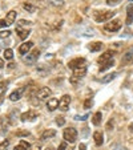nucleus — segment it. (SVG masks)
I'll list each match as a JSON object with an SVG mask.
<instances>
[{
  "label": "nucleus",
  "instance_id": "a878e982",
  "mask_svg": "<svg viewBox=\"0 0 133 150\" xmlns=\"http://www.w3.org/2000/svg\"><path fill=\"white\" fill-rule=\"evenodd\" d=\"M12 57H14V52H12V49H6V51H4V59L12 60Z\"/></svg>",
  "mask_w": 133,
  "mask_h": 150
},
{
  "label": "nucleus",
  "instance_id": "58836bf2",
  "mask_svg": "<svg viewBox=\"0 0 133 150\" xmlns=\"http://www.w3.org/2000/svg\"><path fill=\"white\" fill-rule=\"evenodd\" d=\"M87 149V146H85L84 144H80V146H79V150H85Z\"/></svg>",
  "mask_w": 133,
  "mask_h": 150
},
{
  "label": "nucleus",
  "instance_id": "6e6552de",
  "mask_svg": "<svg viewBox=\"0 0 133 150\" xmlns=\"http://www.w3.org/2000/svg\"><path fill=\"white\" fill-rule=\"evenodd\" d=\"M27 91V86H21V88L16 89L15 92H12L11 96H9V100L11 101H17V100H20V97L23 96V93Z\"/></svg>",
  "mask_w": 133,
  "mask_h": 150
},
{
  "label": "nucleus",
  "instance_id": "ddd939ff",
  "mask_svg": "<svg viewBox=\"0 0 133 150\" xmlns=\"http://www.w3.org/2000/svg\"><path fill=\"white\" fill-rule=\"evenodd\" d=\"M16 32L19 33V37L21 40H26L27 37L29 36V33H31V31H29V29H23L21 27H19V25L16 27Z\"/></svg>",
  "mask_w": 133,
  "mask_h": 150
},
{
  "label": "nucleus",
  "instance_id": "cd10ccee",
  "mask_svg": "<svg viewBox=\"0 0 133 150\" xmlns=\"http://www.w3.org/2000/svg\"><path fill=\"white\" fill-rule=\"evenodd\" d=\"M92 105H93V101H92L91 98H88V100H85V101H84V108L88 109V108H91Z\"/></svg>",
  "mask_w": 133,
  "mask_h": 150
},
{
  "label": "nucleus",
  "instance_id": "a211bd4d",
  "mask_svg": "<svg viewBox=\"0 0 133 150\" xmlns=\"http://www.w3.org/2000/svg\"><path fill=\"white\" fill-rule=\"evenodd\" d=\"M29 149H31V145H29L27 141L21 139V141H20V144L17 145V146H15L14 150H29Z\"/></svg>",
  "mask_w": 133,
  "mask_h": 150
},
{
  "label": "nucleus",
  "instance_id": "4468645a",
  "mask_svg": "<svg viewBox=\"0 0 133 150\" xmlns=\"http://www.w3.org/2000/svg\"><path fill=\"white\" fill-rule=\"evenodd\" d=\"M56 108H59V100L57 98H51L47 102V109L51 112H53Z\"/></svg>",
  "mask_w": 133,
  "mask_h": 150
},
{
  "label": "nucleus",
  "instance_id": "393cba45",
  "mask_svg": "<svg viewBox=\"0 0 133 150\" xmlns=\"http://www.w3.org/2000/svg\"><path fill=\"white\" fill-rule=\"evenodd\" d=\"M116 76H117V73H109V74H107L105 77H102L101 81L102 82H109V81H112V80H113Z\"/></svg>",
  "mask_w": 133,
  "mask_h": 150
},
{
  "label": "nucleus",
  "instance_id": "c85d7f7f",
  "mask_svg": "<svg viewBox=\"0 0 133 150\" xmlns=\"http://www.w3.org/2000/svg\"><path fill=\"white\" fill-rule=\"evenodd\" d=\"M8 145H9L8 139H6V141H3V142H1V144H0V150H6Z\"/></svg>",
  "mask_w": 133,
  "mask_h": 150
},
{
  "label": "nucleus",
  "instance_id": "f704fd0d",
  "mask_svg": "<svg viewBox=\"0 0 133 150\" xmlns=\"http://www.w3.org/2000/svg\"><path fill=\"white\" fill-rule=\"evenodd\" d=\"M4 27H8V24H7L6 20H0V28H4Z\"/></svg>",
  "mask_w": 133,
  "mask_h": 150
},
{
  "label": "nucleus",
  "instance_id": "4c0bfd02",
  "mask_svg": "<svg viewBox=\"0 0 133 150\" xmlns=\"http://www.w3.org/2000/svg\"><path fill=\"white\" fill-rule=\"evenodd\" d=\"M113 150H127L125 147H121V146H113Z\"/></svg>",
  "mask_w": 133,
  "mask_h": 150
},
{
  "label": "nucleus",
  "instance_id": "b1692460",
  "mask_svg": "<svg viewBox=\"0 0 133 150\" xmlns=\"http://www.w3.org/2000/svg\"><path fill=\"white\" fill-rule=\"evenodd\" d=\"M101 118H102L101 112H97V113L93 116V120H92L93 125H100V122H101Z\"/></svg>",
  "mask_w": 133,
  "mask_h": 150
},
{
  "label": "nucleus",
  "instance_id": "423d86ee",
  "mask_svg": "<svg viewBox=\"0 0 133 150\" xmlns=\"http://www.w3.org/2000/svg\"><path fill=\"white\" fill-rule=\"evenodd\" d=\"M52 94L51 89L49 88H40L39 91L36 92V97L40 100V101H44V100H47L49 96Z\"/></svg>",
  "mask_w": 133,
  "mask_h": 150
},
{
  "label": "nucleus",
  "instance_id": "e433bc0d",
  "mask_svg": "<svg viewBox=\"0 0 133 150\" xmlns=\"http://www.w3.org/2000/svg\"><path fill=\"white\" fill-rule=\"evenodd\" d=\"M117 1H119V0H107V3H108V4H116Z\"/></svg>",
  "mask_w": 133,
  "mask_h": 150
},
{
  "label": "nucleus",
  "instance_id": "9d476101",
  "mask_svg": "<svg viewBox=\"0 0 133 150\" xmlns=\"http://www.w3.org/2000/svg\"><path fill=\"white\" fill-rule=\"evenodd\" d=\"M113 56H115V51H107L104 54H101V56L99 57V62L102 65L104 62L109 61V60H113Z\"/></svg>",
  "mask_w": 133,
  "mask_h": 150
},
{
  "label": "nucleus",
  "instance_id": "2f4dec72",
  "mask_svg": "<svg viewBox=\"0 0 133 150\" xmlns=\"http://www.w3.org/2000/svg\"><path fill=\"white\" fill-rule=\"evenodd\" d=\"M88 117H89V114H84V116H76L75 118H76L77 121H85Z\"/></svg>",
  "mask_w": 133,
  "mask_h": 150
},
{
  "label": "nucleus",
  "instance_id": "473e14b6",
  "mask_svg": "<svg viewBox=\"0 0 133 150\" xmlns=\"http://www.w3.org/2000/svg\"><path fill=\"white\" fill-rule=\"evenodd\" d=\"M9 35H11V32H9V31H1V32H0V37H1V39H4V37H8Z\"/></svg>",
  "mask_w": 133,
  "mask_h": 150
},
{
  "label": "nucleus",
  "instance_id": "7c9ffc66",
  "mask_svg": "<svg viewBox=\"0 0 133 150\" xmlns=\"http://www.w3.org/2000/svg\"><path fill=\"white\" fill-rule=\"evenodd\" d=\"M7 85H8V82H7V81L0 82V91H1V92H6V89H7Z\"/></svg>",
  "mask_w": 133,
  "mask_h": 150
},
{
  "label": "nucleus",
  "instance_id": "a19ab883",
  "mask_svg": "<svg viewBox=\"0 0 133 150\" xmlns=\"http://www.w3.org/2000/svg\"><path fill=\"white\" fill-rule=\"evenodd\" d=\"M129 132H132V133H133V124L129 125Z\"/></svg>",
  "mask_w": 133,
  "mask_h": 150
},
{
  "label": "nucleus",
  "instance_id": "f8f14e48",
  "mask_svg": "<svg viewBox=\"0 0 133 150\" xmlns=\"http://www.w3.org/2000/svg\"><path fill=\"white\" fill-rule=\"evenodd\" d=\"M32 47H33V42H32V41H27V42H24V44H21V45H20L19 52H20L21 54H24V56H26V54L28 53V51L32 48Z\"/></svg>",
  "mask_w": 133,
  "mask_h": 150
},
{
  "label": "nucleus",
  "instance_id": "1a4fd4ad",
  "mask_svg": "<svg viewBox=\"0 0 133 150\" xmlns=\"http://www.w3.org/2000/svg\"><path fill=\"white\" fill-rule=\"evenodd\" d=\"M37 112L36 110H28V112H26V113H23L21 114V121H32V120H35V118H37Z\"/></svg>",
  "mask_w": 133,
  "mask_h": 150
},
{
  "label": "nucleus",
  "instance_id": "0eeeda50",
  "mask_svg": "<svg viewBox=\"0 0 133 150\" xmlns=\"http://www.w3.org/2000/svg\"><path fill=\"white\" fill-rule=\"evenodd\" d=\"M69 104H71V97H69L68 94H65V96H63L61 100L59 101V108L65 112V110H68Z\"/></svg>",
  "mask_w": 133,
  "mask_h": 150
},
{
  "label": "nucleus",
  "instance_id": "20e7f679",
  "mask_svg": "<svg viewBox=\"0 0 133 150\" xmlns=\"http://www.w3.org/2000/svg\"><path fill=\"white\" fill-rule=\"evenodd\" d=\"M64 139L67 142H71V144H73V142L77 139V132H76V129H73V127H68V129H65V130H64Z\"/></svg>",
  "mask_w": 133,
  "mask_h": 150
},
{
  "label": "nucleus",
  "instance_id": "6ab92c4d",
  "mask_svg": "<svg viewBox=\"0 0 133 150\" xmlns=\"http://www.w3.org/2000/svg\"><path fill=\"white\" fill-rule=\"evenodd\" d=\"M132 21H133V4H130L127 8V24H132Z\"/></svg>",
  "mask_w": 133,
  "mask_h": 150
},
{
  "label": "nucleus",
  "instance_id": "7ed1b4c3",
  "mask_svg": "<svg viewBox=\"0 0 133 150\" xmlns=\"http://www.w3.org/2000/svg\"><path fill=\"white\" fill-rule=\"evenodd\" d=\"M68 67L69 69H72V71H77V69H81V68H85V59H83V57H79V59H75V60H71V61L68 62Z\"/></svg>",
  "mask_w": 133,
  "mask_h": 150
},
{
  "label": "nucleus",
  "instance_id": "9b49d317",
  "mask_svg": "<svg viewBox=\"0 0 133 150\" xmlns=\"http://www.w3.org/2000/svg\"><path fill=\"white\" fill-rule=\"evenodd\" d=\"M8 126H9L8 117H0V134L6 133L8 130Z\"/></svg>",
  "mask_w": 133,
  "mask_h": 150
},
{
  "label": "nucleus",
  "instance_id": "f03ea898",
  "mask_svg": "<svg viewBox=\"0 0 133 150\" xmlns=\"http://www.w3.org/2000/svg\"><path fill=\"white\" fill-rule=\"evenodd\" d=\"M39 56H40V51L39 49H33L31 53H27V56H23V61L26 64H28V65H32V64H35L37 61Z\"/></svg>",
  "mask_w": 133,
  "mask_h": 150
},
{
  "label": "nucleus",
  "instance_id": "aec40b11",
  "mask_svg": "<svg viewBox=\"0 0 133 150\" xmlns=\"http://www.w3.org/2000/svg\"><path fill=\"white\" fill-rule=\"evenodd\" d=\"M129 61H133V49H130V51H128L127 53L124 54V57H122L121 62L122 64H128Z\"/></svg>",
  "mask_w": 133,
  "mask_h": 150
},
{
  "label": "nucleus",
  "instance_id": "c756f323",
  "mask_svg": "<svg viewBox=\"0 0 133 150\" xmlns=\"http://www.w3.org/2000/svg\"><path fill=\"white\" fill-rule=\"evenodd\" d=\"M56 124L59 125V126H63V125L65 124V120H64V117H57V120H56Z\"/></svg>",
  "mask_w": 133,
  "mask_h": 150
},
{
  "label": "nucleus",
  "instance_id": "72a5a7b5",
  "mask_svg": "<svg viewBox=\"0 0 133 150\" xmlns=\"http://www.w3.org/2000/svg\"><path fill=\"white\" fill-rule=\"evenodd\" d=\"M65 149H67V142H61L57 150H65Z\"/></svg>",
  "mask_w": 133,
  "mask_h": 150
},
{
  "label": "nucleus",
  "instance_id": "c9c22d12",
  "mask_svg": "<svg viewBox=\"0 0 133 150\" xmlns=\"http://www.w3.org/2000/svg\"><path fill=\"white\" fill-rule=\"evenodd\" d=\"M110 127H113V121H112V120H110V121L108 122V125H107V129H109L110 130Z\"/></svg>",
  "mask_w": 133,
  "mask_h": 150
},
{
  "label": "nucleus",
  "instance_id": "39448f33",
  "mask_svg": "<svg viewBox=\"0 0 133 150\" xmlns=\"http://www.w3.org/2000/svg\"><path fill=\"white\" fill-rule=\"evenodd\" d=\"M104 28H105V31H108V32H117L121 28V21H120V20H113V21L105 24Z\"/></svg>",
  "mask_w": 133,
  "mask_h": 150
},
{
  "label": "nucleus",
  "instance_id": "79ce46f5",
  "mask_svg": "<svg viewBox=\"0 0 133 150\" xmlns=\"http://www.w3.org/2000/svg\"><path fill=\"white\" fill-rule=\"evenodd\" d=\"M35 150H40V146H36L35 147Z\"/></svg>",
  "mask_w": 133,
  "mask_h": 150
},
{
  "label": "nucleus",
  "instance_id": "ea45409f",
  "mask_svg": "<svg viewBox=\"0 0 133 150\" xmlns=\"http://www.w3.org/2000/svg\"><path fill=\"white\" fill-rule=\"evenodd\" d=\"M3 67H4V61L0 59V68H3Z\"/></svg>",
  "mask_w": 133,
  "mask_h": 150
},
{
  "label": "nucleus",
  "instance_id": "dca6fc26",
  "mask_svg": "<svg viewBox=\"0 0 133 150\" xmlns=\"http://www.w3.org/2000/svg\"><path fill=\"white\" fill-rule=\"evenodd\" d=\"M55 136H56V130H53V129H48V130H46L41 134V139L43 141H46V139H49Z\"/></svg>",
  "mask_w": 133,
  "mask_h": 150
},
{
  "label": "nucleus",
  "instance_id": "f257e3e1",
  "mask_svg": "<svg viewBox=\"0 0 133 150\" xmlns=\"http://www.w3.org/2000/svg\"><path fill=\"white\" fill-rule=\"evenodd\" d=\"M115 13L116 12L113 11H97L95 12V20H96L97 23H104V21H107V20L112 19V17L115 16Z\"/></svg>",
  "mask_w": 133,
  "mask_h": 150
},
{
  "label": "nucleus",
  "instance_id": "412c9836",
  "mask_svg": "<svg viewBox=\"0 0 133 150\" xmlns=\"http://www.w3.org/2000/svg\"><path fill=\"white\" fill-rule=\"evenodd\" d=\"M102 45H104L102 42L96 41V42H93V44H91V45H89V51H91V52H99V51H101Z\"/></svg>",
  "mask_w": 133,
  "mask_h": 150
},
{
  "label": "nucleus",
  "instance_id": "bb28decb",
  "mask_svg": "<svg viewBox=\"0 0 133 150\" xmlns=\"http://www.w3.org/2000/svg\"><path fill=\"white\" fill-rule=\"evenodd\" d=\"M16 136L17 137H28L29 132L28 130H19V132H16Z\"/></svg>",
  "mask_w": 133,
  "mask_h": 150
},
{
  "label": "nucleus",
  "instance_id": "f3484780",
  "mask_svg": "<svg viewBox=\"0 0 133 150\" xmlns=\"http://www.w3.org/2000/svg\"><path fill=\"white\" fill-rule=\"evenodd\" d=\"M93 139H95V144H96V146H101L102 142H104V137H102V134L100 133V132H95Z\"/></svg>",
  "mask_w": 133,
  "mask_h": 150
},
{
  "label": "nucleus",
  "instance_id": "4be33fe9",
  "mask_svg": "<svg viewBox=\"0 0 133 150\" xmlns=\"http://www.w3.org/2000/svg\"><path fill=\"white\" fill-rule=\"evenodd\" d=\"M115 65V61L113 60H109V61H107V62H104L101 67H100V72H105L107 69H109V68H112V67Z\"/></svg>",
  "mask_w": 133,
  "mask_h": 150
},
{
  "label": "nucleus",
  "instance_id": "5701e85b",
  "mask_svg": "<svg viewBox=\"0 0 133 150\" xmlns=\"http://www.w3.org/2000/svg\"><path fill=\"white\" fill-rule=\"evenodd\" d=\"M23 8L26 9L27 12H35V9H36V7L33 6V4H31L29 1H26V3H23Z\"/></svg>",
  "mask_w": 133,
  "mask_h": 150
},
{
  "label": "nucleus",
  "instance_id": "2eb2a0df",
  "mask_svg": "<svg viewBox=\"0 0 133 150\" xmlns=\"http://www.w3.org/2000/svg\"><path fill=\"white\" fill-rule=\"evenodd\" d=\"M15 19H16V11H9L8 13H7V16H6V21H7V24L8 25H11V24H14L15 23Z\"/></svg>",
  "mask_w": 133,
  "mask_h": 150
},
{
  "label": "nucleus",
  "instance_id": "c03bdc74",
  "mask_svg": "<svg viewBox=\"0 0 133 150\" xmlns=\"http://www.w3.org/2000/svg\"><path fill=\"white\" fill-rule=\"evenodd\" d=\"M132 62H133V61H132Z\"/></svg>",
  "mask_w": 133,
  "mask_h": 150
},
{
  "label": "nucleus",
  "instance_id": "37998d69",
  "mask_svg": "<svg viewBox=\"0 0 133 150\" xmlns=\"http://www.w3.org/2000/svg\"><path fill=\"white\" fill-rule=\"evenodd\" d=\"M46 150H53V149H52V147H47Z\"/></svg>",
  "mask_w": 133,
  "mask_h": 150
}]
</instances>
